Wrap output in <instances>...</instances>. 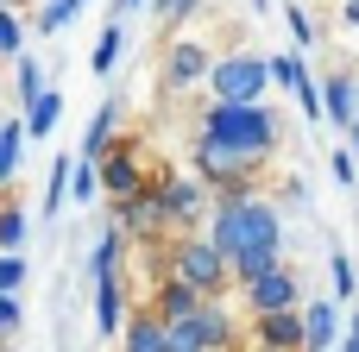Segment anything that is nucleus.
Returning a JSON list of instances; mask_svg holds the SVG:
<instances>
[{
    "label": "nucleus",
    "mask_w": 359,
    "mask_h": 352,
    "mask_svg": "<svg viewBox=\"0 0 359 352\" xmlns=\"http://www.w3.org/2000/svg\"><path fill=\"white\" fill-rule=\"evenodd\" d=\"M328 170H334V183H341V189H353V183H359V157L347 151V145H334V151H328Z\"/></svg>",
    "instance_id": "34"
},
{
    "label": "nucleus",
    "mask_w": 359,
    "mask_h": 352,
    "mask_svg": "<svg viewBox=\"0 0 359 352\" xmlns=\"http://www.w3.org/2000/svg\"><path fill=\"white\" fill-rule=\"evenodd\" d=\"M164 352H208L196 340V328L189 321H164Z\"/></svg>",
    "instance_id": "30"
},
{
    "label": "nucleus",
    "mask_w": 359,
    "mask_h": 352,
    "mask_svg": "<svg viewBox=\"0 0 359 352\" xmlns=\"http://www.w3.org/2000/svg\"><path fill=\"white\" fill-rule=\"evenodd\" d=\"M284 25H290L297 50H309V44H316V19H309V6H284Z\"/></svg>",
    "instance_id": "31"
},
{
    "label": "nucleus",
    "mask_w": 359,
    "mask_h": 352,
    "mask_svg": "<svg viewBox=\"0 0 359 352\" xmlns=\"http://www.w3.org/2000/svg\"><path fill=\"white\" fill-rule=\"evenodd\" d=\"M114 227H120L126 239H151V233H164V208H158V189L145 183L139 195L114 202Z\"/></svg>",
    "instance_id": "9"
},
{
    "label": "nucleus",
    "mask_w": 359,
    "mask_h": 352,
    "mask_svg": "<svg viewBox=\"0 0 359 352\" xmlns=\"http://www.w3.org/2000/svg\"><path fill=\"white\" fill-rule=\"evenodd\" d=\"M328 277H334V302H347V296H353V258H347V252H334V258H328Z\"/></svg>",
    "instance_id": "33"
},
{
    "label": "nucleus",
    "mask_w": 359,
    "mask_h": 352,
    "mask_svg": "<svg viewBox=\"0 0 359 352\" xmlns=\"http://www.w3.org/2000/svg\"><path fill=\"white\" fill-rule=\"evenodd\" d=\"M19 50H25V13L0 6V63H13Z\"/></svg>",
    "instance_id": "27"
},
{
    "label": "nucleus",
    "mask_w": 359,
    "mask_h": 352,
    "mask_svg": "<svg viewBox=\"0 0 359 352\" xmlns=\"http://www.w3.org/2000/svg\"><path fill=\"white\" fill-rule=\"evenodd\" d=\"M19 145H25V120H0V189L19 170Z\"/></svg>",
    "instance_id": "23"
},
{
    "label": "nucleus",
    "mask_w": 359,
    "mask_h": 352,
    "mask_svg": "<svg viewBox=\"0 0 359 352\" xmlns=\"http://www.w3.org/2000/svg\"><path fill=\"white\" fill-rule=\"evenodd\" d=\"M252 352H278V346H265V340H252Z\"/></svg>",
    "instance_id": "43"
},
{
    "label": "nucleus",
    "mask_w": 359,
    "mask_h": 352,
    "mask_svg": "<svg viewBox=\"0 0 359 352\" xmlns=\"http://www.w3.org/2000/svg\"><path fill=\"white\" fill-rule=\"evenodd\" d=\"M95 195H101V164L76 157L69 164V202H95Z\"/></svg>",
    "instance_id": "25"
},
{
    "label": "nucleus",
    "mask_w": 359,
    "mask_h": 352,
    "mask_svg": "<svg viewBox=\"0 0 359 352\" xmlns=\"http://www.w3.org/2000/svg\"><path fill=\"white\" fill-rule=\"evenodd\" d=\"M120 50H126V19H107L101 38H95V50H88V69H95V76H114Z\"/></svg>",
    "instance_id": "18"
},
{
    "label": "nucleus",
    "mask_w": 359,
    "mask_h": 352,
    "mask_svg": "<svg viewBox=\"0 0 359 352\" xmlns=\"http://www.w3.org/2000/svg\"><path fill=\"white\" fill-rule=\"evenodd\" d=\"M69 164H76V151L50 157V189H44V214H57V208L69 202Z\"/></svg>",
    "instance_id": "24"
},
{
    "label": "nucleus",
    "mask_w": 359,
    "mask_h": 352,
    "mask_svg": "<svg viewBox=\"0 0 359 352\" xmlns=\"http://www.w3.org/2000/svg\"><path fill=\"white\" fill-rule=\"evenodd\" d=\"M208 69H215V50L202 44V38H170V50H164V69H158V88L177 101V94H196L202 82H208Z\"/></svg>",
    "instance_id": "6"
},
{
    "label": "nucleus",
    "mask_w": 359,
    "mask_h": 352,
    "mask_svg": "<svg viewBox=\"0 0 359 352\" xmlns=\"http://www.w3.org/2000/svg\"><path fill=\"white\" fill-rule=\"evenodd\" d=\"M0 6H13V13H19V6H32V0H0Z\"/></svg>",
    "instance_id": "42"
},
{
    "label": "nucleus",
    "mask_w": 359,
    "mask_h": 352,
    "mask_svg": "<svg viewBox=\"0 0 359 352\" xmlns=\"http://www.w3.org/2000/svg\"><path fill=\"white\" fill-rule=\"evenodd\" d=\"M139 189H145V157H139L133 139H114V145L101 151V195H107V202H126V195H139Z\"/></svg>",
    "instance_id": "7"
},
{
    "label": "nucleus",
    "mask_w": 359,
    "mask_h": 352,
    "mask_svg": "<svg viewBox=\"0 0 359 352\" xmlns=\"http://www.w3.org/2000/svg\"><path fill=\"white\" fill-rule=\"evenodd\" d=\"M290 94H297V107H303L309 120H322V88H316V76H303V82H297Z\"/></svg>",
    "instance_id": "35"
},
{
    "label": "nucleus",
    "mask_w": 359,
    "mask_h": 352,
    "mask_svg": "<svg viewBox=\"0 0 359 352\" xmlns=\"http://www.w3.org/2000/svg\"><path fill=\"white\" fill-rule=\"evenodd\" d=\"M208 246L221 258H240V252H284V220L265 195H215L208 208Z\"/></svg>",
    "instance_id": "1"
},
{
    "label": "nucleus",
    "mask_w": 359,
    "mask_h": 352,
    "mask_svg": "<svg viewBox=\"0 0 359 352\" xmlns=\"http://www.w3.org/2000/svg\"><path fill=\"white\" fill-rule=\"evenodd\" d=\"M139 6H145V0H114L107 13H114V19H126V13H139Z\"/></svg>",
    "instance_id": "40"
},
{
    "label": "nucleus",
    "mask_w": 359,
    "mask_h": 352,
    "mask_svg": "<svg viewBox=\"0 0 359 352\" xmlns=\"http://www.w3.org/2000/svg\"><path fill=\"white\" fill-rule=\"evenodd\" d=\"M82 6H88V0H44V6L25 19V31H38V38H57V31H63V25H69Z\"/></svg>",
    "instance_id": "19"
},
{
    "label": "nucleus",
    "mask_w": 359,
    "mask_h": 352,
    "mask_svg": "<svg viewBox=\"0 0 359 352\" xmlns=\"http://www.w3.org/2000/svg\"><path fill=\"white\" fill-rule=\"evenodd\" d=\"M57 120H63V94L57 88H38V101L25 107V132L44 139V132H57Z\"/></svg>",
    "instance_id": "20"
},
{
    "label": "nucleus",
    "mask_w": 359,
    "mask_h": 352,
    "mask_svg": "<svg viewBox=\"0 0 359 352\" xmlns=\"http://www.w3.org/2000/svg\"><path fill=\"white\" fill-rule=\"evenodd\" d=\"M196 139H215V145H227V151L265 164V157L278 151V139H284V120H278V107H265V101H208L202 120H196Z\"/></svg>",
    "instance_id": "2"
},
{
    "label": "nucleus",
    "mask_w": 359,
    "mask_h": 352,
    "mask_svg": "<svg viewBox=\"0 0 359 352\" xmlns=\"http://www.w3.org/2000/svg\"><path fill=\"white\" fill-rule=\"evenodd\" d=\"M334 340H341V302L334 296L303 302V352H328Z\"/></svg>",
    "instance_id": "11"
},
{
    "label": "nucleus",
    "mask_w": 359,
    "mask_h": 352,
    "mask_svg": "<svg viewBox=\"0 0 359 352\" xmlns=\"http://www.w3.org/2000/svg\"><path fill=\"white\" fill-rule=\"evenodd\" d=\"M278 309H303V283H297L290 265H278V271L246 283V315H278Z\"/></svg>",
    "instance_id": "8"
},
{
    "label": "nucleus",
    "mask_w": 359,
    "mask_h": 352,
    "mask_svg": "<svg viewBox=\"0 0 359 352\" xmlns=\"http://www.w3.org/2000/svg\"><path fill=\"white\" fill-rule=\"evenodd\" d=\"M208 101H265L271 94V57L265 50H227L208 69Z\"/></svg>",
    "instance_id": "3"
},
{
    "label": "nucleus",
    "mask_w": 359,
    "mask_h": 352,
    "mask_svg": "<svg viewBox=\"0 0 359 352\" xmlns=\"http://www.w3.org/2000/svg\"><path fill=\"white\" fill-rule=\"evenodd\" d=\"M120 120H126V101L120 94H107L101 107H95V120L82 126V145H76V157H88V164H101V151L120 139Z\"/></svg>",
    "instance_id": "10"
},
{
    "label": "nucleus",
    "mask_w": 359,
    "mask_h": 352,
    "mask_svg": "<svg viewBox=\"0 0 359 352\" xmlns=\"http://www.w3.org/2000/svg\"><path fill=\"white\" fill-rule=\"evenodd\" d=\"M25 227H32L25 208H19V202H0V252H19V246H25Z\"/></svg>",
    "instance_id": "26"
},
{
    "label": "nucleus",
    "mask_w": 359,
    "mask_h": 352,
    "mask_svg": "<svg viewBox=\"0 0 359 352\" xmlns=\"http://www.w3.org/2000/svg\"><path fill=\"white\" fill-rule=\"evenodd\" d=\"M353 107H359V88H353Z\"/></svg>",
    "instance_id": "44"
},
{
    "label": "nucleus",
    "mask_w": 359,
    "mask_h": 352,
    "mask_svg": "<svg viewBox=\"0 0 359 352\" xmlns=\"http://www.w3.org/2000/svg\"><path fill=\"white\" fill-rule=\"evenodd\" d=\"M341 25H347V31H359V0H347V6H341Z\"/></svg>",
    "instance_id": "38"
},
{
    "label": "nucleus",
    "mask_w": 359,
    "mask_h": 352,
    "mask_svg": "<svg viewBox=\"0 0 359 352\" xmlns=\"http://www.w3.org/2000/svg\"><path fill=\"white\" fill-rule=\"evenodd\" d=\"M120 252H126V233H120V227H107V233L95 239V258H88V277H120Z\"/></svg>",
    "instance_id": "21"
},
{
    "label": "nucleus",
    "mask_w": 359,
    "mask_h": 352,
    "mask_svg": "<svg viewBox=\"0 0 359 352\" xmlns=\"http://www.w3.org/2000/svg\"><path fill=\"white\" fill-rule=\"evenodd\" d=\"M347 151H353V157H359V120H353V126H347Z\"/></svg>",
    "instance_id": "41"
},
{
    "label": "nucleus",
    "mask_w": 359,
    "mask_h": 352,
    "mask_svg": "<svg viewBox=\"0 0 359 352\" xmlns=\"http://www.w3.org/2000/svg\"><path fill=\"white\" fill-rule=\"evenodd\" d=\"M202 302H208V296H196V290H189V283H177V277H170V271H164V283H158V290H151V302H145V309H151V315H158V321H189V315H196V309H202Z\"/></svg>",
    "instance_id": "14"
},
{
    "label": "nucleus",
    "mask_w": 359,
    "mask_h": 352,
    "mask_svg": "<svg viewBox=\"0 0 359 352\" xmlns=\"http://www.w3.org/2000/svg\"><path fill=\"white\" fill-rule=\"evenodd\" d=\"M252 340L278 352H303V309H278V315H252Z\"/></svg>",
    "instance_id": "13"
},
{
    "label": "nucleus",
    "mask_w": 359,
    "mask_h": 352,
    "mask_svg": "<svg viewBox=\"0 0 359 352\" xmlns=\"http://www.w3.org/2000/svg\"><path fill=\"white\" fill-rule=\"evenodd\" d=\"M189 328H196V340L208 352H233V340H240V328H233V315L221 309V296H208V302L189 315Z\"/></svg>",
    "instance_id": "12"
},
{
    "label": "nucleus",
    "mask_w": 359,
    "mask_h": 352,
    "mask_svg": "<svg viewBox=\"0 0 359 352\" xmlns=\"http://www.w3.org/2000/svg\"><path fill=\"white\" fill-rule=\"evenodd\" d=\"M19 290H25V258L0 252V296H19Z\"/></svg>",
    "instance_id": "32"
},
{
    "label": "nucleus",
    "mask_w": 359,
    "mask_h": 352,
    "mask_svg": "<svg viewBox=\"0 0 359 352\" xmlns=\"http://www.w3.org/2000/svg\"><path fill=\"white\" fill-rule=\"evenodd\" d=\"M95 328L107 340H120V328H126V283L120 277H95Z\"/></svg>",
    "instance_id": "15"
},
{
    "label": "nucleus",
    "mask_w": 359,
    "mask_h": 352,
    "mask_svg": "<svg viewBox=\"0 0 359 352\" xmlns=\"http://www.w3.org/2000/svg\"><path fill=\"white\" fill-rule=\"evenodd\" d=\"M303 76H309V69H303V50H297V57H271V88H284V94H290Z\"/></svg>",
    "instance_id": "29"
},
{
    "label": "nucleus",
    "mask_w": 359,
    "mask_h": 352,
    "mask_svg": "<svg viewBox=\"0 0 359 352\" xmlns=\"http://www.w3.org/2000/svg\"><path fill=\"white\" fill-rule=\"evenodd\" d=\"M158 189V208H164V227H177V233H196V227H208V208H215V189L189 170V176H164V183H151Z\"/></svg>",
    "instance_id": "5"
},
{
    "label": "nucleus",
    "mask_w": 359,
    "mask_h": 352,
    "mask_svg": "<svg viewBox=\"0 0 359 352\" xmlns=\"http://www.w3.org/2000/svg\"><path fill=\"white\" fill-rule=\"evenodd\" d=\"M196 6H202V0H151V13H158L164 25H183V19H189Z\"/></svg>",
    "instance_id": "36"
},
{
    "label": "nucleus",
    "mask_w": 359,
    "mask_h": 352,
    "mask_svg": "<svg viewBox=\"0 0 359 352\" xmlns=\"http://www.w3.org/2000/svg\"><path fill=\"white\" fill-rule=\"evenodd\" d=\"M278 265H284V252H240V258H227V277L246 290L252 277H265V271H278Z\"/></svg>",
    "instance_id": "22"
},
{
    "label": "nucleus",
    "mask_w": 359,
    "mask_h": 352,
    "mask_svg": "<svg viewBox=\"0 0 359 352\" xmlns=\"http://www.w3.org/2000/svg\"><path fill=\"white\" fill-rule=\"evenodd\" d=\"M13 69H19V107H32L38 101V88H44V69H38V57H13Z\"/></svg>",
    "instance_id": "28"
},
{
    "label": "nucleus",
    "mask_w": 359,
    "mask_h": 352,
    "mask_svg": "<svg viewBox=\"0 0 359 352\" xmlns=\"http://www.w3.org/2000/svg\"><path fill=\"white\" fill-rule=\"evenodd\" d=\"M341 352H359V315L347 321V340H341Z\"/></svg>",
    "instance_id": "39"
},
{
    "label": "nucleus",
    "mask_w": 359,
    "mask_h": 352,
    "mask_svg": "<svg viewBox=\"0 0 359 352\" xmlns=\"http://www.w3.org/2000/svg\"><path fill=\"white\" fill-rule=\"evenodd\" d=\"M353 88H359V76H347V69H334L328 82H322V120H334L341 132L359 120V107H353Z\"/></svg>",
    "instance_id": "16"
},
{
    "label": "nucleus",
    "mask_w": 359,
    "mask_h": 352,
    "mask_svg": "<svg viewBox=\"0 0 359 352\" xmlns=\"http://www.w3.org/2000/svg\"><path fill=\"white\" fill-rule=\"evenodd\" d=\"M19 321H25L19 296H0V340H6V334H19Z\"/></svg>",
    "instance_id": "37"
},
{
    "label": "nucleus",
    "mask_w": 359,
    "mask_h": 352,
    "mask_svg": "<svg viewBox=\"0 0 359 352\" xmlns=\"http://www.w3.org/2000/svg\"><path fill=\"white\" fill-rule=\"evenodd\" d=\"M120 352H164V321L151 309H126V328H120Z\"/></svg>",
    "instance_id": "17"
},
{
    "label": "nucleus",
    "mask_w": 359,
    "mask_h": 352,
    "mask_svg": "<svg viewBox=\"0 0 359 352\" xmlns=\"http://www.w3.org/2000/svg\"><path fill=\"white\" fill-rule=\"evenodd\" d=\"M170 277L177 283H189L196 296H221L233 277H227V258L208 246V233H183L177 246H170Z\"/></svg>",
    "instance_id": "4"
}]
</instances>
